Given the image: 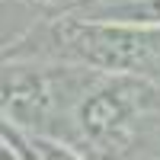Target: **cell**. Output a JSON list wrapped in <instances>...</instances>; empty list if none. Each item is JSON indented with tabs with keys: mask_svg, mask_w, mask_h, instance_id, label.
Returning <instances> with one entry per match:
<instances>
[{
	"mask_svg": "<svg viewBox=\"0 0 160 160\" xmlns=\"http://www.w3.org/2000/svg\"><path fill=\"white\" fill-rule=\"evenodd\" d=\"M38 7H48V10H64V7H71V0H35Z\"/></svg>",
	"mask_w": 160,
	"mask_h": 160,
	"instance_id": "5b68a950",
	"label": "cell"
},
{
	"mask_svg": "<svg viewBox=\"0 0 160 160\" xmlns=\"http://www.w3.org/2000/svg\"><path fill=\"white\" fill-rule=\"evenodd\" d=\"M154 115H160V83L109 74L77 106L71 144L87 160H118Z\"/></svg>",
	"mask_w": 160,
	"mask_h": 160,
	"instance_id": "3957f363",
	"label": "cell"
},
{
	"mask_svg": "<svg viewBox=\"0 0 160 160\" xmlns=\"http://www.w3.org/2000/svg\"><path fill=\"white\" fill-rule=\"evenodd\" d=\"M7 61H61L96 74H125L160 83V26L99 22L55 13L7 48Z\"/></svg>",
	"mask_w": 160,
	"mask_h": 160,
	"instance_id": "6da1fadb",
	"label": "cell"
},
{
	"mask_svg": "<svg viewBox=\"0 0 160 160\" xmlns=\"http://www.w3.org/2000/svg\"><path fill=\"white\" fill-rule=\"evenodd\" d=\"M0 135H3V148L16 160H87V154L80 148H74L71 141L38 135V131H26L10 122H3Z\"/></svg>",
	"mask_w": 160,
	"mask_h": 160,
	"instance_id": "277c9868",
	"label": "cell"
},
{
	"mask_svg": "<svg viewBox=\"0 0 160 160\" xmlns=\"http://www.w3.org/2000/svg\"><path fill=\"white\" fill-rule=\"evenodd\" d=\"M102 77L61 61H3V122L71 141L77 106Z\"/></svg>",
	"mask_w": 160,
	"mask_h": 160,
	"instance_id": "7a4b0ae2",
	"label": "cell"
}]
</instances>
